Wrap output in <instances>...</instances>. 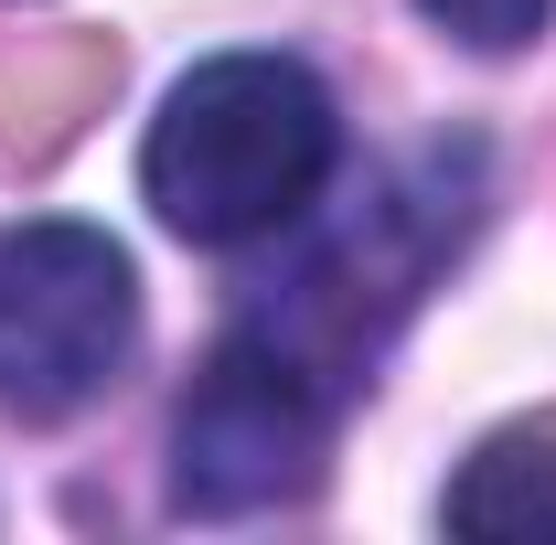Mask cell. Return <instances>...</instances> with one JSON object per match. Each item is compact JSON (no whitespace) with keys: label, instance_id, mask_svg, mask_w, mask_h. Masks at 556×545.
<instances>
[{"label":"cell","instance_id":"cell-1","mask_svg":"<svg viewBox=\"0 0 556 545\" xmlns=\"http://www.w3.org/2000/svg\"><path fill=\"white\" fill-rule=\"evenodd\" d=\"M343 161V107L300 54L193 65L139 139V193L182 246H257L321 204Z\"/></svg>","mask_w":556,"mask_h":545},{"label":"cell","instance_id":"cell-2","mask_svg":"<svg viewBox=\"0 0 556 545\" xmlns=\"http://www.w3.org/2000/svg\"><path fill=\"white\" fill-rule=\"evenodd\" d=\"M139 342V268L118 236L33 214L0 236V407L11 417H75L108 396V375Z\"/></svg>","mask_w":556,"mask_h":545},{"label":"cell","instance_id":"cell-3","mask_svg":"<svg viewBox=\"0 0 556 545\" xmlns=\"http://www.w3.org/2000/svg\"><path fill=\"white\" fill-rule=\"evenodd\" d=\"M321 364L289 353L278 332H236L214 342V364L193 375V396L172 417V503L236 524V514H268L300 503L321 471Z\"/></svg>","mask_w":556,"mask_h":545},{"label":"cell","instance_id":"cell-4","mask_svg":"<svg viewBox=\"0 0 556 545\" xmlns=\"http://www.w3.org/2000/svg\"><path fill=\"white\" fill-rule=\"evenodd\" d=\"M450 535H556V428L492 439L450 481Z\"/></svg>","mask_w":556,"mask_h":545},{"label":"cell","instance_id":"cell-5","mask_svg":"<svg viewBox=\"0 0 556 545\" xmlns=\"http://www.w3.org/2000/svg\"><path fill=\"white\" fill-rule=\"evenodd\" d=\"M450 43H471V54H525L535 33H546V11L556 0H417Z\"/></svg>","mask_w":556,"mask_h":545}]
</instances>
